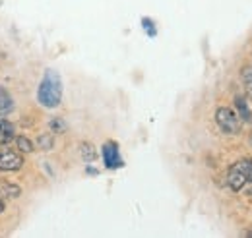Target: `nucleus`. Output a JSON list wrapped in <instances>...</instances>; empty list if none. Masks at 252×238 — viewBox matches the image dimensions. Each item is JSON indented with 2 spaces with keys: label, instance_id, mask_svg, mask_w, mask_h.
<instances>
[{
  "label": "nucleus",
  "instance_id": "1",
  "mask_svg": "<svg viewBox=\"0 0 252 238\" xmlns=\"http://www.w3.org/2000/svg\"><path fill=\"white\" fill-rule=\"evenodd\" d=\"M63 99V82L61 76L53 70H47L39 88H37V101L45 107V109H55L61 105Z\"/></svg>",
  "mask_w": 252,
  "mask_h": 238
},
{
  "label": "nucleus",
  "instance_id": "2",
  "mask_svg": "<svg viewBox=\"0 0 252 238\" xmlns=\"http://www.w3.org/2000/svg\"><path fill=\"white\" fill-rule=\"evenodd\" d=\"M216 122L221 128L223 134H229V136H235L241 132V119L235 111L227 109V107H221L216 113Z\"/></svg>",
  "mask_w": 252,
  "mask_h": 238
},
{
  "label": "nucleus",
  "instance_id": "3",
  "mask_svg": "<svg viewBox=\"0 0 252 238\" xmlns=\"http://www.w3.org/2000/svg\"><path fill=\"white\" fill-rule=\"evenodd\" d=\"M24 167V157L16 151L10 149H2L0 151V171L4 173H16Z\"/></svg>",
  "mask_w": 252,
  "mask_h": 238
},
{
  "label": "nucleus",
  "instance_id": "4",
  "mask_svg": "<svg viewBox=\"0 0 252 238\" xmlns=\"http://www.w3.org/2000/svg\"><path fill=\"white\" fill-rule=\"evenodd\" d=\"M103 161H105V167L107 169H119V167H123V159H121V153H119V146L115 142H107L103 146Z\"/></svg>",
  "mask_w": 252,
  "mask_h": 238
},
{
  "label": "nucleus",
  "instance_id": "5",
  "mask_svg": "<svg viewBox=\"0 0 252 238\" xmlns=\"http://www.w3.org/2000/svg\"><path fill=\"white\" fill-rule=\"evenodd\" d=\"M227 184H229V188H231L233 192H241V190H243V186L247 184V175H245V171L241 169V165H239V163H235V165L229 169Z\"/></svg>",
  "mask_w": 252,
  "mask_h": 238
},
{
  "label": "nucleus",
  "instance_id": "6",
  "mask_svg": "<svg viewBox=\"0 0 252 238\" xmlns=\"http://www.w3.org/2000/svg\"><path fill=\"white\" fill-rule=\"evenodd\" d=\"M12 111H14V99L0 86V115H10Z\"/></svg>",
  "mask_w": 252,
  "mask_h": 238
},
{
  "label": "nucleus",
  "instance_id": "7",
  "mask_svg": "<svg viewBox=\"0 0 252 238\" xmlns=\"http://www.w3.org/2000/svg\"><path fill=\"white\" fill-rule=\"evenodd\" d=\"M235 103H237V109H239V115H241L239 119L245 120V122H251L252 113H251V109H249V105H247V101H245V97H237Z\"/></svg>",
  "mask_w": 252,
  "mask_h": 238
},
{
  "label": "nucleus",
  "instance_id": "8",
  "mask_svg": "<svg viewBox=\"0 0 252 238\" xmlns=\"http://www.w3.org/2000/svg\"><path fill=\"white\" fill-rule=\"evenodd\" d=\"M80 153H82V159H84L86 163H92V161H95V157H97V151H95V148L90 142H84V144L80 146Z\"/></svg>",
  "mask_w": 252,
  "mask_h": 238
},
{
  "label": "nucleus",
  "instance_id": "9",
  "mask_svg": "<svg viewBox=\"0 0 252 238\" xmlns=\"http://www.w3.org/2000/svg\"><path fill=\"white\" fill-rule=\"evenodd\" d=\"M37 146L43 151H51V149L55 148V136L53 134H41L39 140H37Z\"/></svg>",
  "mask_w": 252,
  "mask_h": 238
},
{
  "label": "nucleus",
  "instance_id": "10",
  "mask_svg": "<svg viewBox=\"0 0 252 238\" xmlns=\"http://www.w3.org/2000/svg\"><path fill=\"white\" fill-rule=\"evenodd\" d=\"M0 194L2 196H6V198H18L20 194H22V190H20V186H14V184H2L0 186Z\"/></svg>",
  "mask_w": 252,
  "mask_h": 238
},
{
  "label": "nucleus",
  "instance_id": "11",
  "mask_svg": "<svg viewBox=\"0 0 252 238\" xmlns=\"http://www.w3.org/2000/svg\"><path fill=\"white\" fill-rule=\"evenodd\" d=\"M16 148L20 149L22 153H32L33 144L30 138H26V136H18V138H16Z\"/></svg>",
  "mask_w": 252,
  "mask_h": 238
},
{
  "label": "nucleus",
  "instance_id": "12",
  "mask_svg": "<svg viewBox=\"0 0 252 238\" xmlns=\"http://www.w3.org/2000/svg\"><path fill=\"white\" fill-rule=\"evenodd\" d=\"M243 82H245V88H247V95L252 99V66L243 68Z\"/></svg>",
  "mask_w": 252,
  "mask_h": 238
},
{
  "label": "nucleus",
  "instance_id": "13",
  "mask_svg": "<svg viewBox=\"0 0 252 238\" xmlns=\"http://www.w3.org/2000/svg\"><path fill=\"white\" fill-rule=\"evenodd\" d=\"M0 124H2V130H0V140H4V142L12 140V138H14V126H12V124H8L6 120H2Z\"/></svg>",
  "mask_w": 252,
  "mask_h": 238
},
{
  "label": "nucleus",
  "instance_id": "14",
  "mask_svg": "<svg viewBox=\"0 0 252 238\" xmlns=\"http://www.w3.org/2000/svg\"><path fill=\"white\" fill-rule=\"evenodd\" d=\"M49 126H51V130L55 132V134H64L66 132V122L63 119H53L49 122Z\"/></svg>",
  "mask_w": 252,
  "mask_h": 238
},
{
  "label": "nucleus",
  "instance_id": "15",
  "mask_svg": "<svg viewBox=\"0 0 252 238\" xmlns=\"http://www.w3.org/2000/svg\"><path fill=\"white\" fill-rule=\"evenodd\" d=\"M239 165L247 175V182L252 184V159H243V161H239Z\"/></svg>",
  "mask_w": 252,
  "mask_h": 238
},
{
  "label": "nucleus",
  "instance_id": "16",
  "mask_svg": "<svg viewBox=\"0 0 252 238\" xmlns=\"http://www.w3.org/2000/svg\"><path fill=\"white\" fill-rule=\"evenodd\" d=\"M144 30L148 31V35H150V37H154V35H156V28H154L152 20H144Z\"/></svg>",
  "mask_w": 252,
  "mask_h": 238
},
{
  "label": "nucleus",
  "instance_id": "17",
  "mask_svg": "<svg viewBox=\"0 0 252 238\" xmlns=\"http://www.w3.org/2000/svg\"><path fill=\"white\" fill-rule=\"evenodd\" d=\"M4 211V202H2V198H0V213Z\"/></svg>",
  "mask_w": 252,
  "mask_h": 238
},
{
  "label": "nucleus",
  "instance_id": "18",
  "mask_svg": "<svg viewBox=\"0 0 252 238\" xmlns=\"http://www.w3.org/2000/svg\"><path fill=\"white\" fill-rule=\"evenodd\" d=\"M251 144H252V134H251Z\"/></svg>",
  "mask_w": 252,
  "mask_h": 238
},
{
  "label": "nucleus",
  "instance_id": "19",
  "mask_svg": "<svg viewBox=\"0 0 252 238\" xmlns=\"http://www.w3.org/2000/svg\"><path fill=\"white\" fill-rule=\"evenodd\" d=\"M0 130H2V124H0Z\"/></svg>",
  "mask_w": 252,
  "mask_h": 238
}]
</instances>
